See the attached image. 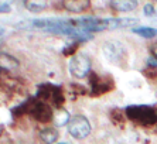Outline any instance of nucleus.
<instances>
[{
    "label": "nucleus",
    "instance_id": "f257e3e1",
    "mask_svg": "<svg viewBox=\"0 0 157 144\" xmlns=\"http://www.w3.org/2000/svg\"><path fill=\"white\" fill-rule=\"evenodd\" d=\"M11 113H13L14 117L23 115H30L38 123H50L54 120V112H52L51 106L44 103V102L37 100L36 97H31V99H27L26 102H21L18 106L13 108Z\"/></svg>",
    "mask_w": 157,
    "mask_h": 144
},
{
    "label": "nucleus",
    "instance_id": "f03ea898",
    "mask_svg": "<svg viewBox=\"0 0 157 144\" xmlns=\"http://www.w3.org/2000/svg\"><path fill=\"white\" fill-rule=\"evenodd\" d=\"M124 115L133 123L143 127L157 124V109L147 104H130L124 109Z\"/></svg>",
    "mask_w": 157,
    "mask_h": 144
},
{
    "label": "nucleus",
    "instance_id": "7ed1b4c3",
    "mask_svg": "<svg viewBox=\"0 0 157 144\" xmlns=\"http://www.w3.org/2000/svg\"><path fill=\"white\" fill-rule=\"evenodd\" d=\"M34 97L37 100L44 102V103L50 104V106H55L58 109H61V106L65 102L62 88L58 86V85H54V83H43V85H40Z\"/></svg>",
    "mask_w": 157,
    "mask_h": 144
},
{
    "label": "nucleus",
    "instance_id": "20e7f679",
    "mask_svg": "<svg viewBox=\"0 0 157 144\" xmlns=\"http://www.w3.org/2000/svg\"><path fill=\"white\" fill-rule=\"evenodd\" d=\"M102 52L105 55V58L109 62L115 65H126V61H128V51L124 48V45L122 43L116 40H110L103 43L102 45Z\"/></svg>",
    "mask_w": 157,
    "mask_h": 144
},
{
    "label": "nucleus",
    "instance_id": "39448f33",
    "mask_svg": "<svg viewBox=\"0 0 157 144\" xmlns=\"http://www.w3.org/2000/svg\"><path fill=\"white\" fill-rule=\"evenodd\" d=\"M91 66H92V61L91 58L88 57L84 52H78L77 55H74L68 62V69L70 74L77 78V79H84L91 74Z\"/></svg>",
    "mask_w": 157,
    "mask_h": 144
},
{
    "label": "nucleus",
    "instance_id": "423d86ee",
    "mask_svg": "<svg viewBox=\"0 0 157 144\" xmlns=\"http://www.w3.org/2000/svg\"><path fill=\"white\" fill-rule=\"evenodd\" d=\"M113 88V78L110 75L99 76L95 72L89 74V95L91 96H99V95L108 93Z\"/></svg>",
    "mask_w": 157,
    "mask_h": 144
},
{
    "label": "nucleus",
    "instance_id": "0eeeda50",
    "mask_svg": "<svg viewBox=\"0 0 157 144\" xmlns=\"http://www.w3.org/2000/svg\"><path fill=\"white\" fill-rule=\"evenodd\" d=\"M91 123L84 115H77L68 123V133L77 138V140H84L91 134Z\"/></svg>",
    "mask_w": 157,
    "mask_h": 144
},
{
    "label": "nucleus",
    "instance_id": "6e6552de",
    "mask_svg": "<svg viewBox=\"0 0 157 144\" xmlns=\"http://www.w3.org/2000/svg\"><path fill=\"white\" fill-rule=\"evenodd\" d=\"M136 23H139L137 18H129V17H123V18H117V17H112V18H105V27L106 30H115V28H126V27H132Z\"/></svg>",
    "mask_w": 157,
    "mask_h": 144
},
{
    "label": "nucleus",
    "instance_id": "1a4fd4ad",
    "mask_svg": "<svg viewBox=\"0 0 157 144\" xmlns=\"http://www.w3.org/2000/svg\"><path fill=\"white\" fill-rule=\"evenodd\" d=\"M62 7L70 13H82L91 7V2L89 0H65L62 3Z\"/></svg>",
    "mask_w": 157,
    "mask_h": 144
},
{
    "label": "nucleus",
    "instance_id": "9d476101",
    "mask_svg": "<svg viewBox=\"0 0 157 144\" xmlns=\"http://www.w3.org/2000/svg\"><path fill=\"white\" fill-rule=\"evenodd\" d=\"M38 137H40V140L44 144H57L59 133L58 130L54 129V127H45L38 133Z\"/></svg>",
    "mask_w": 157,
    "mask_h": 144
},
{
    "label": "nucleus",
    "instance_id": "9b49d317",
    "mask_svg": "<svg viewBox=\"0 0 157 144\" xmlns=\"http://www.w3.org/2000/svg\"><path fill=\"white\" fill-rule=\"evenodd\" d=\"M20 66V61L16 57L6 52H0V68L6 69V71H11Z\"/></svg>",
    "mask_w": 157,
    "mask_h": 144
},
{
    "label": "nucleus",
    "instance_id": "f8f14e48",
    "mask_svg": "<svg viewBox=\"0 0 157 144\" xmlns=\"http://www.w3.org/2000/svg\"><path fill=\"white\" fill-rule=\"evenodd\" d=\"M109 6L115 11H132L137 7V2L135 0H113L109 3Z\"/></svg>",
    "mask_w": 157,
    "mask_h": 144
},
{
    "label": "nucleus",
    "instance_id": "ddd939ff",
    "mask_svg": "<svg viewBox=\"0 0 157 144\" xmlns=\"http://www.w3.org/2000/svg\"><path fill=\"white\" fill-rule=\"evenodd\" d=\"M70 113L65 109H59L58 112L54 113V123L57 126H64L67 123H70Z\"/></svg>",
    "mask_w": 157,
    "mask_h": 144
},
{
    "label": "nucleus",
    "instance_id": "4468645a",
    "mask_svg": "<svg viewBox=\"0 0 157 144\" xmlns=\"http://www.w3.org/2000/svg\"><path fill=\"white\" fill-rule=\"evenodd\" d=\"M133 32L143 38H153L157 36V30L151 27H137V28H133Z\"/></svg>",
    "mask_w": 157,
    "mask_h": 144
},
{
    "label": "nucleus",
    "instance_id": "2eb2a0df",
    "mask_svg": "<svg viewBox=\"0 0 157 144\" xmlns=\"http://www.w3.org/2000/svg\"><path fill=\"white\" fill-rule=\"evenodd\" d=\"M24 6L33 13H41L44 9H47L48 4L45 2H26Z\"/></svg>",
    "mask_w": 157,
    "mask_h": 144
},
{
    "label": "nucleus",
    "instance_id": "dca6fc26",
    "mask_svg": "<svg viewBox=\"0 0 157 144\" xmlns=\"http://www.w3.org/2000/svg\"><path fill=\"white\" fill-rule=\"evenodd\" d=\"M78 48H79V43H78V41H75V43H72V44L65 45V47H64V50H62V54L65 55V57H74V55L78 54V52H77Z\"/></svg>",
    "mask_w": 157,
    "mask_h": 144
},
{
    "label": "nucleus",
    "instance_id": "f3484780",
    "mask_svg": "<svg viewBox=\"0 0 157 144\" xmlns=\"http://www.w3.org/2000/svg\"><path fill=\"white\" fill-rule=\"evenodd\" d=\"M143 13H144V16L146 17H153V16H156V10H154V6L153 4H144V7H143Z\"/></svg>",
    "mask_w": 157,
    "mask_h": 144
},
{
    "label": "nucleus",
    "instance_id": "a211bd4d",
    "mask_svg": "<svg viewBox=\"0 0 157 144\" xmlns=\"http://www.w3.org/2000/svg\"><path fill=\"white\" fill-rule=\"evenodd\" d=\"M151 54H153V58L157 59V44H154L153 47H151Z\"/></svg>",
    "mask_w": 157,
    "mask_h": 144
},
{
    "label": "nucleus",
    "instance_id": "6ab92c4d",
    "mask_svg": "<svg viewBox=\"0 0 157 144\" xmlns=\"http://www.w3.org/2000/svg\"><path fill=\"white\" fill-rule=\"evenodd\" d=\"M9 144H27V143H24V141H11Z\"/></svg>",
    "mask_w": 157,
    "mask_h": 144
},
{
    "label": "nucleus",
    "instance_id": "aec40b11",
    "mask_svg": "<svg viewBox=\"0 0 157 144\" xmlns=\"http://www.w3.org/2000/svg\"><path fill=\"white\" fill-rule=\"evenodd\" d=\"M4 31H6V30H4V27H2V25H0V36H3Z\"/></svg>",
    "mask_w": 157,
    "mask_h": 144
},
{
    "label": "nucleus",
    "instance_id": "412c9836",
    "mask_svg": "<svg viewBox=\"0 0 157 144\" xmlns=\"http://www.w3.org/2000/svg\"><path fill=\"white\" fill-rule=\"evenodd\" d=\"M57 144H70V143H57Z\"/></svg>",
    "mask_w": 157,
    "mask_h": 144
}]
</instances>
